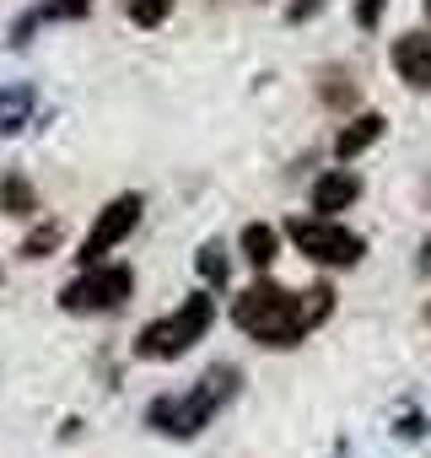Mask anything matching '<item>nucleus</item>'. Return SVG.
<instances>
[{
    "label": "nucleus",
    "instance_id": "f257e3e1",
    "mask_svg": "<svg viewBox=\"0 0 431 458\" xmlns=\"http://www.w3.org/2000/svg\"><path fill=\"white\" fill-rule=\"evenodd\" d=\"M334 313V286H313V292H286L270 281V270L232 302V324L243 335H254L259 345H275V351H292L302 345L324 318Z\"/></svg>",
    "mask_w": 431,
    "mask_h": 458
},
{
    "label": "nucleus",
    "instance_id": "f03ea898",
    "mask_svg": "<svg viewBox=\"0 0 431 458\" xmlns=\"http://www.w3.org/2000/svg\"><path fill=\"white\" fill-rule=\"evenodd\" d=\"M238 388H243V372L222 361V367H210L189 394H162V399H151L146 420H151L162 437H199V431L216 420V410H227V404L238 399Z\"/></svg>",
    "mask_w": 431,
    "mask_h": 458
},
{
    "label": "nucleus",
    "instance_id": "7ed1b4c3",
    "mask_svg": "<svg viewBox=\"0 0 431 458\" xmlns=\"http://www.w3.org/2000/svg\"><path fill=\"white\" fill-rule=\"evenodd\" d=\"M216 324V302L210 292H189L167 318H151L140 335H135V356L140 361H178L183 351H194Z\"/></svg>",
    "mask_w": 431,
    "mask_h": 458
},
{
    "label": "nucleus",
    "instance_id": "20e7f679",
    "mask_svg": "<svg viewBox=\"0 0 431 458\" xmlns=\"http://www.w3.org/2000/svg\"><path fill=\"white\" fill-rule=\"evenodd\" d=\"M286 238H292L313 265H329V270H351V265H361V254H367V243L351 233V226H340L334 216H297V221L286 226Z\"/></svg>",
    "mask_w": 431,
    "mask_h": 458
},
{
    "label": "nucleus",
    "instance_id": "39448f33",
    "mask_svg": "<svg viewBox=\"0 0 431 458\" xmlns=\"http://www.w3.org/2000/svg\"><path fill=\"white\" fill-rule=\"evenodd\" d=\"M130 297H135V270L130 265H92L81 281H71L60 292V308L87 318V313H119Z\"/></svg>",
    "mask_w": 431,
    "mask_h": 458
},
{
    "label": "nucleus",
    "instance_id": "423d86ee",
    "mask_svg": "<svg viewBox=\"0 0 431 458\" xmlns=\"http://www.w3.org/2000/svg\"><path fill=\"white\" fill-rule=\"evenodd\" d=\"M140 210H146L140 194H119V199H108V205L97 210V221L87 226V238H81V249H76V265H81V270L103 265V254H114V249L135 233V226H140Z\"/></svg>",
    "mask_w": 431,
    "mask_h": 458
},
{
    "label": "nucleus",
    "instance_id": "0eeeda50",
    "mask_svg": "<svg viewBox=\"0 0 431 458\" xmlns=\"http://www.w3.org/2000/svg\"><path fill=\"white\" fill-rule=\"evenodd\" d=\"M388 60H393V71H399L404 87H415V92L431 87V38L426 33H399L393 49H388Z\"/></svg>",
    "mask_w": 431,
    "mask_h": 458
},
{
    "label": "nucleus",
    "instance_id": "6e6552de",
    "mask_svg": "<svg viewBox=\"0 0 431 458\" xmlns=\"http://www.w3.org/2000/svg\"><path fill=\"white\" fill-rule=\"evenodd\" d=\"M361 199V178L345 173V167H329L318 183H313V210L318 216H334V210H351Z\"/></svg>",
    "mask_w": 431,
    "mask_h": 458
},
{
    "label": "nucleus",
    "instance_id": "1a4fd4ad",
    "mask_svg": "<svg viewBox=\"0 0 431 458\" xmlns=\"http://www.w3.org/2000/svg\"><path fill=\"white\" fill-rule=\"evenodd\" d=\"M383 130H388V119H383V114H356V119L334 135V157H340V162H356L367 146H377V140H383Z\"/></svg>",
    "mask_w": 431,
    "mask_h": 458
},
{
    "label": "nucleus",
    "instance_id": "9d476101",
    "mask_svg": "<svg viewBox=\"0 0 431 458\" xmlns=\"http://www.w3.org/2000/svg\"><path fill=\"white\" fill-rule=\"evenodd\" d=\"M238 249H243V259L265 276V270L281 259V233H275L270 221H249V226H243V238H238Z\"/></svg>",
    "mask_w": 431,
    "mask_h": 458
},
{
    "label": "nucleus",
    "instance_id": "9b49d317",
    "mask_svg": "<svg viewBox=\"0 0 431 458\" xmlns=\"http://www.w3.org/2000/svg\"><path fill=\"white\" fill-rule=\"evenodd\" d=\"M38 108V92L28 81H12V87H0V135H17Z\"/></svg>",
    "mask_w": 431,
    "mask_h": 458
},
{
    "label": "nucleus",
    "instance_id": "f8f14e48",
    "mask_svg": "<svg viewBox=\"0 0 431 458\" xmlns=\"http://www.w3.org/2000/svg\"><path fill=\"white\" fill-rule=\"evenodd\" d=\"M0 210H6V216H33L38 210V189L22 173H6V178H0Z\"/></svg>",
    "mask_w": 431,
    "mask_h": 458
},
{
    "label": "nucleus",
    "instance_id": "ddd939ff",
    "mask_svg": "<svg viewBox=\"0 0 431 458\" xmlns=\"http://www.w3.org/2000/svg\"><path fill=\"white\" fill-rule=\"evenodd\" d=\"M60 243H65V226H60V221H38L33 233L22 238V249H17V254H22V259H49Z\"/></svg>",
    "mask_w": 431,
    "mask_h": 458
},
{
    "label": "nucleus",
    "instance_id": "4468645a",
    "mask_svg": "<svg viewBox=\"0 0 431 458\" xmlns=\"http://www.w3.org/2000/svg\"><path fill=\"white\" fill-rule=\"evenodd\" d=\"M318 98H324L329 108H356V81H351L340 65H329V71L318 76Z\"/></svg>",
    "mask_w": 431,
    "mask_h": 458
},
{
    "label": "nucleus",
    "instance_id": "2eb2a0df",
    "mask_svg": "<svg viewBox=\"0 0 431 458\" xmlns=\"http://www.w3.org/2000/svg\"><path fill=\"white\" fill-rule=\"evenodd\" d=\"M194 265H199V276H205L210 286H227V276H232V259H227V249H222V243H205Z\"/></svg>",
    "mask_w": 431,
    "mask_h": 458
},
{
    "label": "nucleus",
    "instance_id": "dca6fc26",
    "mask_svg": "<svg viewBox=\"0 0 431 458\" xmlns=\"http://www.w3.org/2000/svg\"><path fill=\"white\" fill-rule=\"evenodd\" d=\"M124 12H130L135 28H162V22L173 17V0H130Z\"/></svg>",
    "mask_w": 431,
    "mask_h": 458
},
{
    "label": "nucleus",
    "instance_id": "f3484780",
    "mask_svg": "<svg viewBox=\"0 0 431 458\" xmlns=\"http://www.w3.org/2000/svg\"><path fill=\"white\" fill-rule=\"evenodd\" d=\"M92 6H97V0H49V6H44V17H60V22H81Z\"/></svg>",
    "mask_w": 431,
    "mask_h": 458
},
{
    "label": "nucleus",
    "instance_id": "a211bd4d",
    "mask_svg": "<svg viewBox=\"0 0 431 458\" xmlns=\"http://www.w3.org/2000/svg\"><path fill=\"white\" fill-rule=\"evenodd\" d=\"M383 6H388V0H361V6H356V28H377Z\"/></svg>",
    "mask_w": 431,
    "mask_h": 458
},
{
    "label": "nucleus",
    "instance_id": "6ab92c4d",
    "mask_svg": "<svg viewBox=\"0 0 431 458\" xmlns=\"http://www.w3.org/2000/svg\"><path fill=\"white\" fill-rule=\"evenodd\" d=\"M318 6H324V0H292V6H286V17H292V22H308Z\"/></svg>",
    "mask_w": 431,
    "mask_h": 458
},
{
    "label": "nucleus",
    "instance_id": "aec40b11",
    "mask_svg": "<svg viewBox=\"0 0 431 458\" xmlns=\"http://www.w3.org/2000/svg\"><path fill=\"white\" fill-rule=\"evenodd\" d=\"M393 431H404V437H420V415H404V420H399Z\"/></svg>",
    "mask_w": 431,
    "mask_h": 458
},
{
    "label": "nucleus",
    "instance_id": "412c9836",
    "mask_svg": "<svg viewBox=\"0 0 431 458\" xmlns=\"http://www.w3.org/2000/svg\"><path fill=\"white\" fill-rule=\"evenodd\" d=\"M420 276H431V238H426V249H420Z\"/></svg>",
    "mask_w": 431,
    "mask_h": 458
},
{
    "label": "nucleus",
    "instance_id": "4be33fe9",
    "mask_svg": "<svg viewBox=\"0 0 431 458\" xmlns=\"http://www.w3.org/2000/svg\"><path fill=\"white\" fill-rule=\"evenodd\" d=\"M426 17H431V0H426Z\"/></svg>",
    "mask_w": 431,
    "mask_h": 458
},
{
    "label": "nucleus",
    "instance_id": "5701e85b",
    "mask_svg": "<svg viewBox=\"0 0 431 458\" xmlns=\"http://www.w3.org/2000/svg\"><path fill=\"white\" fill-rule=\"evenodd\" d=\"M426 324H431V308H426Z\"/></svg>",
    "mask_w": 431,
    "mask_h": 458
}]
</instances>
